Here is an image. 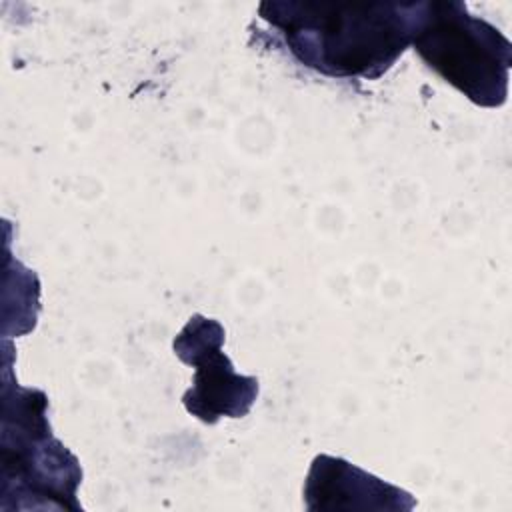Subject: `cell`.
I'll return each mask as SVG.
<instances>
[{"label": "cell", "instance_id": "obj_4", "mask_svg": "<svg viewBox=\"0 0 512 512\" xmlns=\"http://www.w3.org/2000/svg\"><path fill=\"white\" fill-rule=\"evenodd\" d=\"M308 510H410L414 498L344 458L320 454L304 484Z\"/></svg>", "mask_w": 512, "mask_h": 512}, {"label": "cell", "instance_id": "obj_1", "mask_svg": "<svg viewBox=\"0 0 512 512\" xmlns=\"http://www.w3.org/2000/svg\"><path fill=\"white\" fill-rule=\"evenodd\" d=\"M424 2H262L258 14L306 68L376 80L412 46Z\"/></svg>", "mask_w": 512, "mask_h": 512}, {"label": "cell", "instance_id": "obj_3", "mask_svg": "<svg viewBox=\"0 0 512 512\" xmlns=\"http://www.w3.org/2000/svg\"><path fill=\"white\" fill-rule=\"evenodd\" d=\"M224 328L218 320L194 314L174 338L176 356L196 368L192 388L182 396L186 410L206 424L222 416H246L258 396V380L234 370L222 352Z\"/></svg>", "mask_w": 512, "mask_h": 512}, {"label": "cell", "instance_id": "obj_2", "mask_svg": "<svg viewBox=\"0 0 512 512\" xmlns=\"http://www.w3.org/2000/svg\"><path fill=\"white\" fill-rule=\"evenodd\" d=\"M412 46L428 68L484 108H500L508 98L512 44L458 0L422 4Z\"/></svg>", "mask_w": 512, "mask_h": 512}]
</instances>
